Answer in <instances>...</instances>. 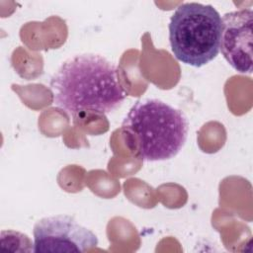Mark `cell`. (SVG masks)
I'll list each match as a JSON object with an SVG mask.
<instances>
[{
  "label": "cell",
  "mask_w": 253,
  "mask_h": 253,
  "mask_svg": "<svg viewBox=\"0 0 253 253\" xmlns=\"http://www.w3.org/2000/svg\"><path fill=\"white\" fill-rule=\"evenodd\" d=\"M118 71L115 63L98 53L69 57L50 79L53 104L70 117L112 113L126 98Z\"/></svg>",
  "instance_id": "obj_1"
},
{
  "label": "cell",
  "mask_w": 253,
  "mask_h": 253,
  "mask_svg": "<svg viewBox=\"0 0 253 253\" xmlns=\"http://www.w3.org/2000/svg\"><path fill=\"white\" fill-rule=\"evenodd\" d=\"M130 151L143 161H164L183 148L189 122L183 111L158 99L137 101L123 122Z\"/></svg>",
  "instance_id": "obj_2"
},
{
  "label": "cell",
  "mask_w": 253,
  "mask_h": 253,
  "mask_svg": "<svg viewBox=\"0 0 253 253\" xmlns=\"http://www.w3.org/2000/svg\"><path fill=\"white\" fill-rule=\"evenodd\" d=\"M221 24V16L211 5L197 2L179 5L168 27L174 56L194 67L214 59L220 47Z\"/></svg>",
  "instance_id": "obj_3"
},
{
  "label": "cell",
  "mask_w": 253,
  "mask_h": 253,
  "mask_svg": "<svg viewBox=\"0 0 253 253\" xmlns=\"http://www.w3.org/2000/svg\"><path fill=\"white\" fill-rule=\"evenodd\" d=\"M33 233L37 253L84 252L98 245L97 235L67 214L41 218L35 223Z\"/></svg>",
  "instance_id": "obj_4"
},
{
  "label": "cell",
  "mask_w": 253,
  "mask_h": 253,
  "mask_svg": "<svg viewBox=\"0 0 253 253\" xmlns=\"http://www.w3.org/2000/svg\"><path fill=\"white\" fill-rule=\"evenodd\" d=\"M252 18L250 8L225 13L221 18L219 50L230 66L242 74L252 73Z\"/></svg>",
  "instance_id": "obj_5"
}]
</instances>
